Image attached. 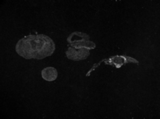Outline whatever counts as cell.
Here are the masks:
<instances>
[{"label":"cell","mask_w":160,"mask_h":119,"mask_svg":"<svg viewBox=\"0 0 160 119\" xmlns=\"http://www.w3.org/2000/svg\"><path fill=\"white\" fill-rule=\"evenodd\" d=\"M55 44L45 34H31L21 38L15 46L17 54L26 59H43L51 56Z\"/></svg>","instance_id":"obj_1"},{"label":"cell","mask_w":160,"mask_h":119,"mask_svg":"<svg viewBox=\"0 0 160 119\" xmlns=\"http://www.w3.org/2000/svg\"><path fill=\"white\" fill-rule=\"evenodd\" d=\"M70 47L75 48H85L88 50H93L96 47L95 42L90 41V36L88 34L82 32H73L67 39Z\"/></svg>","instance_id":"obj_2"},{"label":"cell","mask_w":160,"mask_h":119,"mask_svg":"<svg viewBox=\"0 0 160 119\" xmlns=\"http://www.w3.org/2000/svg\"><path fill=\"white\" fill-rule=\"evenodd\" d=\"M102 62H105L107 65L110 66H115L116 68H120L121 67L124 65L126 63H135L138 64V60H136L135 58H133L131 57H128V56H123V55H115L112 56V57H110L109 58H107V59H103L102 61H100L98 63L95 64L94 67L88 71V73L87 74V76H90L91 73L94 70H95L96 67H98V66H99Z\"/></svg>","instance_id":"obj_3"},{"label":"cell","mask_w":160,"mask_h":119,"mask_svg":"<svg viewBox=\"0 0 160 119\" xmlns=\"http://www.w3.org/2000/svg\"><path fill=\"white\" fill-rule=\"evenodd\" d=\"M90 55L89 50L85 48L77 49L75 47H69L66 51V56L72 61H81L88 58Z\"/></svg>","instance_id":"obj_4"},{"label":"cell","mask_w":160,"mask_h":119,"mask_svg":"<svg viewBox=\"0 0 160 119\" xmlns=\"http://www.w3.org/2000/svg\"><path fill=\"white\" fill-rule=\"evenodd\" d=\"M41 75L45 81L53 82L55 81L58 77V71L55 67H48L44 68L41 71Z\"/></svg>","instance_id":"obj_5"}]
</instances>
